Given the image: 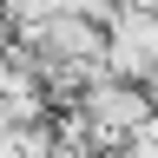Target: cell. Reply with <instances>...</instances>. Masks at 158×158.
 <instances>
[{"label": "cell", "mask_w": 158, "mask_h": 158, "mask_svg": "<svg viewBox=\"0 0 158 158\" xmlns=\"http://www.w3.org/2000/svg\"><path fill=\"white\" fill-rule=\"evenodd\" d=\"M106 73L118 79H138V86H152L158 79V7H118L106 20Z\"/></svg>", "instance_id": "obj_1"}, {"label": "cell", "mask_w": 158, "mask_h": 158, "mask_svg": "<svg viewBox=\"0 0 158 158\" xmlns=\"http://www.w3.org/2000/svg\"><path fill=\"white\" fill-rule=\"evenodd\" d=\"M13 46V20H7V7H0V53Z\"/></svg>", "instance_id": "obj_2"}]
</instances>
